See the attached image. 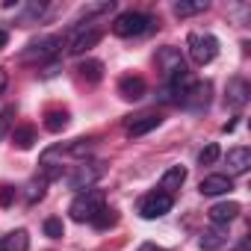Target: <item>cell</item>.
Listing matches in <instances>:
<instances>
[{
  "label": "cell",
  "instance_id": "6da1fadb",
  "mask_svg": "<svg viewBox=\"0 0 251 251\" xmlns=\"http://www.w3.org/2000/svg\"><path fill=\"white\" fill-rule=\"evenodd\" d=\"M148 30H154V18L145 15V12H136V9H127L121 12L112 24V33L121 36V39H133V36H145Z\"/></svg>",
  "mask_w": 251,
  "mask_h": 251
},
{
  "label": "cell",
  "instance_id": "7a4b0ae2",
  "mask_svg": "<svg viewBox=\"0 0 251 251\" xmlns=\"http://www.w3.org/2000/svg\"><path fill=\"white\" fill-rule=\"evenodd\" d=\"M103 207H106V204H103V192L95 189V186H89V189H83V192L71 201L68 213H71L74 222H92V219L98 216V210H103Z\"/></svg>",
  "mask_w": 251,
  "mask_h": 251
},
{
  "label": "cell",
  "instance_id": "3957f363",
  "mask_svg": "<svg viewBox=\"0 0 251 251\" xmlns=\"http://www.w3.org/2000/svg\"><path fill=\"white\" fill-rule=\"evenodd\" d=\"M186 48H189V56L195 65H210L219 56V39L210 33H192L186 39Z\"/></svg>",
  "mask_w": 251,
  "mask_h": 251
},
{
  "label": "cell",
  "instance_id": "277c9868",
  "mask_svg": "<svg viewBox=\"0 0 251 251\" xmlns=\"http://www.w3.org/2000/svg\"><path fill=\"white\" fill-rule=\"evenodd\" d=\"M59 48H62V39L59 36H45V39L30 42L27 50L21 53V59L24 62H48V59H53L59 53Z\"/></svg>",
  "mask_w": 251,
  "mask_h": 251
},
{
  "label": "cell",
  "instance_id": "5b68a950",
  "mask_svg": "<svg viewBox=\"0 0 251 251\" xmlns=\"http://www.w3.org/2000/svg\"><path fill=\"white\" fill-rule=\"evenodd\" d=\"M172 207H175V198L166 195V192H160V189L148 192V195L139 201V213H142V219H160V216H166Z\"/></svg>",
  "mask_w": 251,
  "mask_h": 251
},
{
  "label": "cell",
  "instance_id": "8992f818",
  "mask_svg": "<svg viewBox=\"0 0 251 251\" xmlns=\"http://www.w3.org/2000/svg\"><path fill=\"white\" fill-rule=\"evenodd\" d=\"M100 30L98 27H83V30H77L74 36H71V42H68V53H74V56H80V53H86V50H92L98 42H100Z\"/></svg>",
  "mask_w": 251,
  "mask_h": 251
},
{
  "label": "cell",
  "instance_id": "52a82bcc",
  "mask_svg": "<svg viewBox=\"0 0 251 251\" xmlns=\"http://www.w3.org/2000/svg\"><path fill=\"white\" fill-rule=\"evenodd\" d=\"M103 175V169H100V163H92V166H77V172L68 177V186L71 189H89L92 186V180H98Z\"/></svg>",
  "mask_w": 251,
  "mask_h": 251
},
{
  "label": "cell",
  "instance_id": "ba28073f",
  "mask_svg": "<svg viewBox=\"0 0 251 251\" xmlns=\"http://www.w3.org/2000/svg\"><path fill=\"white\" fill-rule=\"evenodd\" d=\"M145 80L142 77H136V74H124L121 80H118V95L124 98V100H139V98H145Z\"/></svg>",
  "mask_w": 251,
  "mask_h": 251
},
{
  "label": "cell",
  "instance_id": "9c48e42d",
  "mask_svg": "<svg viewBox=\"0 0 251 251\" xmlns=\"http://www.w3.org/2000/svg\"><path fill=\"white\" fill-rule=\"evenodd\" d=\"M239 204L236 201H219V204H213L210 210H207V216H210V222L213 225H227V222H233L236 216H239Z\"/></svg>",
  "mask_w": 251,
  "mask_h": 251
},
{
  "label": "cell",
  "instance_id": "30bf717a",
  "mask_svg": "<svg viewBox=\"0 0 251 251\" xmlns=\"http://www.w3.org/2000/svg\"><path fill=\"white\" fill-rule=\"evenodd\" d=\"M180 103L189 106V109H204L210 103V83H192Z\"/></svg>",
  "mask_w": 251,
  "mask_h": 251
},
{
  "label": "cell",
  "instance_id": "8fae6325",
  "mask_svg": "<svg viewBox=\"0 0 251 251\" xmlns=\"http://www.w3.org/2000/svg\"><path fill=\"white\" fill-rule=\"evenodd\" d=\"M198 189H201V195H225L233 189V180H230V175H210L201 180Z\"/></svg>",
  "mask_w": 251,
  "mask_h": 251
},
{
  "label": "cell",
  "instance_id": "7c38bea8",
  "mask_svg": "<svg viewBox=\"0 0 251 251\" xmlns=\"http://www.w3.org/2000/svg\"><path fill=\"white\" fill-rule=\"evenodd\" d=\"M248 166H251V151H248L245 145L227 151V172H230V175H245Z\"/></svg>",
  "mask_w": 251,
  "mask_h": 251
},
{
  "label": "cell",
  "instance_id": "4fadbf2b",
  "mask_svg": "<svg viewBox=\"0 0 251 251\" xmlns=\"http://www.w3.org/2000/svg\"><path fill=\"white\" fill-rule=\"evenodd\" d=\"M183 180H186V169H183V166H172V169L163 175V180H160V192H166V195L175 198V192L183 186Z\"/></svg>",
  "mask_w": 251,
  "mask_h": 251
},
{
  "label": "cell",
  "instance_id": "5bb4252c",
  "mask_svg": "<svg viewBox=\"0 0 251 251\" xmlns=\"http://www.w3.org/2000/svg\"><path fill=\"white\" fill-rule=\"evenodd\" d=\"M36 142H39V133H36L33 124H21V127L12 130V145H15L18 151H30Z\"/></svg>",
  "mask_w": 251,
  "mask_h": 251
},
{
  "label": "cell",
  "instance_id": "9a60e30c",
  "mask_svg": "<svg viewBox=\"0 0 251 251\" xmlns=\"http://www.w3.org/2000/svg\"><path fill=\"white\" fill-rule=\"evenodd\" d=\"M0 251H30V233L12 230L6 236H0Z\"/></svg>",
  "mask_w": 251,
  "mask_h": 251
},
{
  "label": "cell",
  "instance_id": "2e32d148",
  "mask_svg": "<svg viewBox=\"0 0 251 251\" xmlns=\"http://www.w3.org/2000/svg\"><path fill=\"white\" fill-rule=\"evenodd\" d=\"M160 115H139V118H133L130 124H127V136H145V133H151L154 127H160Z\"/></svg>",
  "mask_w": 251,
  "mask_h": 251
},
{
  "label": "cell",
  "instance_id": "e0dca14e",
  "mask_svg": "<svg viewBox=\"0 0 251 251\" xmlns=\"http://www.w3.org/2000/svg\"><path fill=\"white\" fill-rule=\"evenodd\" d=\"M245 100H248V83L245 80H230L227 83V103L233 109H239V106H245Z\"/></svg>",
  "mask_w": 251,
  "mask_h": 251
},
{
  "label": "cell",
  "instance_id": "ac0fdd59",
  "mask_svg": "<svg viewBox=\"0 0 251 251\" xmlns=\"http://www.w3.org/2000/svg\"><path fill=\"white\" fill-rule=\"evenodd\" d=\"M45 127H48L50 133H62V130L68 127V112H65V109H48Z\"/></svg>",
  "mask_w": 251,
  "mask_h": 251
},
{
  "label": "cell",
  "instance_id": "d6986e66",
  "mask_svg": "<svg viewBox=\"0 0 251 251\" xmlns=\"http://www.w3.org/2000/svg\"><path fill=\"white\" fill-rule=\"evenodd\" d=\"M157 62L166 68V77L172 74V71H177V68H183V59H180V53L175 50V48H166L160 56H157Z\"/></svg>",
  "mask_w": 251,
  "mask_h": 251
},
{
  "label": "cell",
  "instance_id": "ffe728a7",
  "mask_svg": "<svg viewBox=\"0 0 251 251\" xmlns=\"http://www.w3.org/2000/svg\"><path fill=\"white\" fill-rule=\"evenodd\" d=\"M207 9H210L207 0H195V3H183V0H180V3H175V15H177V18H189V15L207 12Z\"/></svg>",
  "mask_w": 251,
  "mask_h": 251
},
{
  "label": "cell",
  "instance_id": "44dd1931",
  "mask_svg": "<svg viewBox=\"0 0 251 251\" xmlns=\"http://www.w3.org/2000/svg\"><path fill=\"white\" fill-rule=\"evenodd\" d=\"M77 71H80V77H83V80H89V83H98V80L103 77V65H100L98 59H89V62H83Z\"/></svg>",
  "mask_w": 251,
  "mask_h": 251
},
{
  "label": "cell",
  "instance_id": "7402d4cb",
  "mask_svg": "<svg viewBox=\"0 0 251 251\" xmlns=\"http://www.w3.org/2000/svg\"><path fill=\"white\" fill-rule=\"evenodd\" d=\"M118 222V216H115V210L112 207H103V210H98V216L92 219V225L98 227V230H106V227H112Z\"/></svg>",
  "mask_w": 251,
  "mask_h": 251
},
{
  "label": "cell",
  "instance_id": "603a6c76",
  "mask_svg": "<svg viewBox=\"0 0 251 251\" xmlns=\"http://www.w3.org/2000/svg\"><path fill=\"white\" fill-rule=\"evenodd\" d=\"M15 106H3V109H0V139H3L9 130H12V121H15Z\"/></svg>",
  "mask_w": 251,
  "mask_h": 251
},
{
  "label": "cell",
  "instance_id": "cb8c5ba5",
  "mask_svg": "<svg viewBox=\"0 0 251 251\" xmlns=\"http://www.w3.org/2000/svg\"><path fill=\"white\" fill-rule=\"evenodd\" d=\"M225 242H227V236H222L219 230H210V233L201 236V248H207V251H216V248H222Z\"/></svg>",
  "mask_w": 251,
  "mask_h": 251
},
{
  "label": "cell",
  "instance_id": "d4e9b609",
  "mask_svg": "<svg viewBox=\"0 0 251 251\" xmlns=\"http://www.w3.org/2000/svg\"><path fill=\"white\" fill-rule=\"evenodd\" d=\"M219 157H222L219 145H207V148H204V151L198 154V163H201V166H213V163H216Z\"/></svg>",
  "mask_w": 251,
  "mask_h": 251
},
{
  "label": "cell",
  "instance_id": "484cf974",
  "mask_svg": "<svg viewBox=\"0 0 251 251\" xmlns=\"http://www.w3.org/2000/svg\"><path fill=\"white\" fill-rule=\"evenodd\" d=\"M45 233H48L50 239H59V236L65 233V227H62V219H48V222H45Z\"/></svg>",
  "mask_w": 251,
  "mask_h": 251
},
{
  "label": "cell",
  "instance_id": "4316f807",
  "mask_svg": "<svg viewBox=\"0 0 251 251\" xmlns=\"http://www.w3.org/2000/svg\"><path fill=\"white\" fill-rule=\"evenodd\" d=\"M45 183H48V180H39V183L33 180V183H30V192H27V201H36V198H42V195H45Z\"/></svg>",
  "mask_w": 251,
  "mask_h": 251
},
{
  "label": "cell",
  "instance_id": "83f0119b",
  "mask_svg": "<svg viewBox=\"0 0 251 251\" xmlns=\"http://www.w3.org/2000/svg\"><path fill=\"white\" fill-rule=\"evenodd\" d=\"M12 198H15V189H12V186H0V204L9 207V204H12Z\"/></svg>",
  "mask_w": 251,
  "mask_h": 251
},
{
  "label": "cell",
  "instance_id": "f1b7e54d",
  "mask_svg": "<svg viewBox=\"0 0 251 251\" xmlns=\"http://www.w3.org/2000/svg\"><path fill=\"white\" fill-rule=\"evenodd\" d=\"M136 251H166V248H163V245H157V242H142Z\"/></svg>",
  "mask_w": 251,
  "mask_h": 251
},
{
  "label": "cell",
  "instance_id": "f546056e",
  "mask_svg": "<svg viewBox=\"0 0 251 251\" xmlns=\"http://www.w3.org/2000/svg\"><path fill=\"white\" fill-rule=\"evenodd\" d=\"M6 83H9V74H6V68H0V95H3Z\"/></svg>",
  "mask_w": 251,
  "mask_h": 251
},
{
  "label": "cell",
  "instance_id": "4dcf8cb0",
  "mask_svg": "<svg viewBox=\"0 0 251 251\" xmlns=\"http://www.w3.org/2000/svg\"><path fill=\"white\" fill-rule=\"evenodd\" d=\"M6 42H9V33H6V30H0V50L6 48Z\"/></svg>",
  "mask_w": 251,
  "mask_h": 251
},
{
  "label": "cell",
  "instance_id": "1f68e13d",
  "mask_svg": "<svg viewBox=\"0 0 251 251\" xmlns=\"http://www.w3.org/2000/svg\"><path fill=\"white\" fill-rule=\"evenodd\" d=\"M233 251H251V248H248V239H242V242H239V245H236Z\"/></svg>",
  "mask_w": 251,
  "mask_h": 251
}]
</instances>
